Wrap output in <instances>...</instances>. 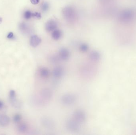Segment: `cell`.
<instances>
[{
    "instance_id": "27",
    "label": "cell",
    "mask_w": 136,
    "mask_h": 135,
    "mask_svg": "<svg viewBox=\"0 0 136 135\" xmlns=\"http://www.w3.org/2000/svg\"><path fill=\"white\" fill-rule=\"evenodd\" d=\"M2 19L0 18V23L2 22Z\"/></svg>"
},
{
    "instance_id": "25",
    "label": "cell",
    "mask_w": 136,
    "mask_h": 135,
    "mask_svg": "<svg viewBox=\"0 0 136 135\" xmlns=\"http://www.w3.org/2000/svg\"><path fill=\"white\" fill-rule=\"evenodd\" d=\"M4 107V103L3 102L0 100V110H2Z\"/></svg>"
},
{
    "instance_id": "5",
    "label": "cell",
    "mask_w": 136,
    "mask_h": 135,
    "mask_svg": "<svg viewBox=\"0 0 136 135\" xmlns=\"http://www.w3.org/2000/svg\"><path fill=\"white\" fill-rule=\"evenodd\" d=\"M61 100L62 103L65 105H72L77 101V97L73 94H66L62 96Z\"/></svg>"
},
{
    "instance_id": "17",
    "label": "cell",
    "mask_w": 136,
    "mask_h": 135,
    "mask_svg": "<svg viewBox=\"0 0 136 135\" xmlns=\"http://www.w3.org/2000/svg\"><path fill=\"white\" fill-rule=\"evenodd\" d=\"M9 98L10 100L13 103L15 102V101L16 100V92L13 90H11L10 91L9 93Z\"/></svg>"
},
{
    "instance_id": "19",
    "label": "cell",
    "mask_w": 136,
    "mask_h": 135,
    "mask_svg": "<svg viewBox=\"0 0 136 135\" xmlns=\"http://www.w3.org/2000/svg\"><path fill=\"white\" fill-rule=\"evenodd\" d=\"M88 46L86 44H82L80 46V50L83 52H86L88 50Z\"/></svg>"
},
{
    "instance_id": "13",
    "label": "cell",
    "mask_w": 136,
    "mask_h": 135,
    "mask_svg": "<svg viewBox=\"0 0 136 135\" xmlns=\"http://www.w3.org/2000/svg\"><path fill=\"white\" fill-rule=\"evenodd\" d=\"M10 122V118L8 116L5 115L0 116V125L2 126H6Z\"/></svg>"
},
{
    "instance_id": "8",
    "label": "cell",
    "mask_w": 136,
    "mask_h": 135,
    "mask_svg": "<svg viewBox=\"0 0 136 135\" xmlns=\"http://www.w3.org/2000/svg\"><path fill=\"white\" fill-rule=\"evenodd\" d=\"M64 74V68L60 66L56 67L54 69L53 72V74L54 77L55 78H57V79L62 77Z\"/></svg>"
},
{
    "instance_id": "22",
    "label": "cell",
    "mask_w": 136,
    "mask_h": 135,
    "mask_svg": "<svg viewBox=\"0 0 136 135\" xmlns=\"http://www.w3.org/2000/svg\"><path fill=\"white\" fill-rule=\"evenodd\" d=\"M22 119L21 116L19 114H16L14 117L13 120L15 122L18 123Z\"/></svg>"
},
{
    "instance_id": "23",
    "label": "cell",
    "mask_w": 136,
    "mask_h": 135,
    "mask_svg": "<svg viewBox=\"0 0 136 135\" xmlns=\"http://www.w3.org/2000/svg\"><path fill=\"white\" fill-rule=\"evenodd\" d=\"M32 17H34V18H37L39 19H40L41 18V14H40V13H37V12L32 13Z\"/></svg>"
},
{
    "instance_id": "12",
    "label": "cell",
    "mask_w": 136,
    "mask_h": 135,
    "mask_svg": "<svg viewBox=\"0 0 136 135\" xmlns=\"http://www.w3.org/2000/svg\"><path fill=\"white\" fill-rule=\"evenodd\" d=\"M89 57L91 60L94 62H98L100 58V53L96 51H93L92 52H91Z\"/></svg>"
},
{
    "instance_id": "14",
    "label": "cell",
    "mask_w": 136,
    "mask_h": 135,
    "mask_svg": "<svg viewBox=\"0 0 136 135\" xmlns=\"http://www.w3.org/2000/svg\"><path fill=\"white\" fill-rule=\"evenodd\" d=\"M49 61L50 63L53 64H57L59 63L61 60L59 54H54L49 56Z\"/></svg>"
},
{
    "instance_id": "11",
    "label": "cell",
    "mask_w": 136,
    "mask_h": 135,
    "mask_svg": "<svg viewBox=\"0 0 136 135\" xmlns=\"http://www.w3.org/2000/svg\"><path fill=\"white\" fill-rule=\"evenodd\" d=\"M41 38L37 35H33L30 38V44L33 47H36L41 43Z\"/></svg>"
},
{
    "instance_id": "15",
    "label": "cell",
    "mask_w": 136,
    "mask_h": 135,
    "mask_svg": "<svg viewBox=\"0 0 136 135\" xmlns=\"http://www.w3.org/2000/svg\"><path fill=\"white\" fill-rule=\"evenodd\" d=\"M62 35V33L61 31L58 29H55L52 33V37L55 40H58L61 38Z\"/></svg>"
},
{
    "instance_id": "7",
    "label": "cell",
    "mask_w": 136,
    "mask_h": 135,
    "mask_svg": "<svg viewBox=\"0 0 136 135\" xmlns=\"http://www.w3.org/2000/svg\"><path fill=\"white\" fill-rule=\"evenodd\" d=\"M59 55L61 60L67 61L69 59L70 57V52L69 50L65 48H62L60 50Z\"/></svg>"
},
{
    "instance_id": "26",
    "label": "cell",
    "mask_w": 136,
    "mask_h": 135,
    "mask_svg": "<svg viewBox=\"0 0 136 135\" xmlns=\"http://www.w3.org/2000/svg\"><path fill=\"white\" fill-rule=\"evenodd\" d=\"M13 36V33L12 32H11L7 35V38L8 39H12Z\"/></svg>"
},
{
    "instance_id": "1",
    "label": "cell",
    "mask_w": 136,
    "mask_h": 135,
    "mask_svg": "<svg viewBox=\"0 0 136 135\" xmlns=\"http://www.w3.org/2000/svg\"><path fill=\"white\" fill-rule=\"evenodd\" d=\"M62 14L65 18L69 21H73L77 17L75 10L71 6L65 7L62 10Z\"/></svg>"
},
{
    "instance_id": "18",
    "label": "cell",
    "mask_w": 136,
    "mask_h": 135,
    "mask_svg": "<svg viewBox=\"0 0 136 135\" xmlns=\"http://www.w3.org/2000/svg\"><path fill=\"white\" fill-rule=\"evenodd\" d=\"M28 126L27 125L25 124H22L18 126L19 131L21 132H26L28 130Z\"/></svg>"
},
{
    "instance_id": "21",
    "label": "cell",
    "mask_w": 136,
    "mask_h": 135,
    "mask_svg": "<svg viewBox=\"0 0 136 135\" xmlns=\"http://www.w3.org/2000/svg\"><path fill=\"white\" fill-rule=\"evenodd\" d=\"M32 13L30 11H26L24 13V17L26 20H29L32 17Z\"/></svg>"
},
{
    "instance_id": "20",
    "label": "cell",
    "mask_w": 136,
    "mask_h": 135,
    "mask_svg": "<svg viewBox=\"0 0 136 135\" xmlns=\"http://www.w3.org/2000/svg\"><path fill=\"white\" fill-rule=\"evenodd\" d=\"M49 8V3L47 2H45L41 6V9L43 11L45 12L48 10Z\"/></svg>"
},
{
    "instance_id": "2",
    "label": "cell",
    "mask_w": 136,
    "mask_h": 135,
    "mask_svg": "<svg viewBox=\"0 0 136 135\" xmlns=\"http://www.w3.org/2000/svg\"><path fill=\"white\" fill-rule=\"evenodd\" d=\"M134 16L133 10L130 9H126L122 11L119 15V20L120 21L127 23L131 21Z\"/></svg>"
},
{
    "instance_id": "24",
    "label": "cell",
    "mask_w": 136,
    "mask_h": 135,
    "mask_svg": "<svg viewBox=\"0 0 136 135\" xmlns=\"http://www.w3.org/2000/svg\"><path fill=\"white\" fill-rule=\"evenodd\" d=\"M30 1L33 5H36L39 3L40 0H30Z\"/></svg>"
},
{
    "instance_id": "4",
    "label": "cell",
    "mask_w": 136,
    "mask_h": 135,
    "mask_svg": "<svg viewBox=\"0 0 136 135\" xmlns=\"http://www.w3.org/2000/svg\"><path fill=\"white\" fill-rule=\"evenodd\" d=\"M73 117L76 121L81 124L85 122L86 120V114L84 111L77 109L73 113Z\"/></svg>"
},
{
    "instance_id": "16",
    "label": "cell",
    "mask_w": 136,
    "mask_h": 135,
    "mask_svg": "<svg viewBox=\"0 0 136 135\" xmlns=\"http://www.w3.org/2000/svg\"><path fill=\"white\" fill-rule=\"evenodd\" d=\"M39 73L41 77L43 78H47L49 75V71L47 68L43 67L40 69Z\"/></svg>"
},
{
    "instance_id": "9",
    "label": "cell",
    "mask_w": 136,
    "mask_h": 135,
    "mask_svg": "<svg viewBox=\"0 0 136 135\" xmlns=\"http://www.w3.org/2000/svg\"><path fill=\"white\" fill-rule=\"evenodd\" d=\"M57 26V23L54 20H50L46 23L45 29L47 32H51L55 30Z\"/></svg>"
},
{
    "instance_id": "3",
    "label": "cell",
    "mask_w": 136,
    "mask_h": 135,
    "mask_svg": "<svg viewBox=\"0 0 136 135\" xmlns=\"http://www.w3.org/2000/svg\"><path fill=\"white\" fill-rule=\"evenodd\" d=\"M80 124L74 119H69L66 122V128L70 132H78L80 130Z\"/></svg>"
},
{
    "instance_id": "10",
    "label": "cell",
    "mask_w": 136,
    "mask_h": 135,
    "mask_svg": "<svg viewBox=\"0 0 136 135\" xmlns=\"http://www.w3.org/2000/svg\"><path fill=\"white\" fill-rule=\"evenodd\" d=\"M41 97L45 100H49L51 98L52 92L48 88H44L41 91Z\"/></svg>"
},
{
    "instance_id": "6",
    "label": "cell",
    "mask_w": 136,
    "mask_h": 135,
    "mask_svg": "<svg viewBox=\"0 0 136 135\" xmlns=\"http://www.w3.org/2000/svg\"><path fill=\"white\" fill-rule=\"evenodd\" d=\"M41 123L44 127L47 129H53L55 126L54 121L49 118L43 117L41 120Z\"/></svg>"
}]
</instances>
